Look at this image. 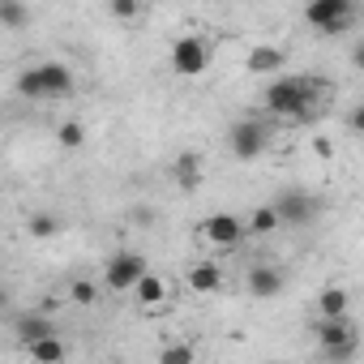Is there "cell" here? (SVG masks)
I'll use <instances>...</instances> for the list:
<instances>
[{"mask_svg": "<svg viewBox=\"0 0 364 364\" xmlns=\"http://www.w3.org/2000/svg\"><path fill=\"white\" fill-rule=\"evenodd\" d=\"M206 65H210V43H206L202 35H180V39L171 43V73L198 77Z\"/></svg>", "mask_w": 364, "mask_h": 364, "instance_id": "8", "label": "cell"}, {"mask_svg": "<svg viewBox=\"0 0 364 364\" xmlns=\"http://www.w3.org/2000/svg\"><path fill=\"white\" fill-rule=\"evenodd\" d=\"M129 296L137 300V309H141V313H159V309L167 304V279H159V274H150V270H146V274L129 287Z\"/></svg>", "mask_w": 364, "mask_h": 364, "instance_id": "11", "label": "cell"}, {"mask_svg": "<svg viewBox=\"0 0 364 364\" xmlns=\"http://www.w3.org/2000/svg\"><path fill=\"white\" fill-rule=\"evenodd\" d=\"M274 215H279V228H309L317 215H321V202L304 189H287L279 193V202H270Z\"/></svg>", "mask_w": 364, "mask_h": 364, "instance_id": "6", "label": "cell"}, {"mask_svg": "<svg viewBox=\"0 0 364 364\" xmlns=\"http://www.w3.org/2000/svg\"><path fill=\"white\" fill-rule=\"evenodd\" d=\"M304 22L317 35H347L355 26V0H309Z\"/></svg>", "mask_w": 364, "mask_h": 364, "instance_id": "4", "label": "cell"}, {"mask_svg": "<svg viewBox=\"0 0 364 364\" xmlns=\"http://www.w3.org/2000/svg\"><path fill=\"white\" fill-rule=\"evenodd\" d=\"M5 309H9V291H5V287H0V313H5Z\"/></svg>", "mask_w": 364, "mask_h": 364, "instance_id": "27", "label": "cell"}, {"mask_svg": "<svg viewBox=\"0 0 364 364\" xmlns=\"http://www.w3.org/2000/svg\"><path fill=\"white\" fill-rule=\"evenodd\" d=\"M228 146H232V154H236V159H257V154L270 146V124H266V120H257V116H245V120H236V124H232Z\"/></svg>", "mask_w": 364, "mask_h": 364, "instance_id": "7", "label": "cell"}, {"mask_svg": "<svg viewBox=\"0 0 364 364\" xmlns=\"http://www.w3.org/2000/svg\"><path fill=\"white\" fill-rule=\"evenodd\" d=\"M73 86H77L73 69L60 65V60H48V65H35V69L18 73V95L22 99H69Z\"/></svg>", "mask_w": 364, "mask_h": 364, "instance_id": "2", "label": "cell"}, {"mask_svg": "<svg viewBox=\"0 0 364 364\" xmlns=\"http://www.w3.org/2000/svg\"><path fill=\"white\" fill-rule=\"evenodd\" d=\"M347 129H351V133H360V129H364V112H360V107L347 116Z\"/></svg>", "mask_w": 364, "mask_h": 364, "instance_id": "26", "label": "cell"}, {"mask_svg": "<svg viewBox=\"0 0 364 364\" xmlns=\"http://www.w3.org/2000/svg\"><path fill=\"white\" fill-rule=\"evenodd\" d=\"M133 223H137V228H150V223H154V210H150V206H133Z\"/></svg>", "mask_w": 364, "mask_h": 364, "instance_id": "25", "label": "cell"}, {"mask_svg": "<svg viewBox=\"0 0 364 364\" xmlns=\"http://www.w3.org/2000/svg\"><path fill=\"white\" fill-rule=\"evenodd\" d=\"M43 334H56V321H52V313H43V309L22 313V317H18V326H14L18 347H22V343H35V338H43Z\"/></svg>", "mask_w": 364, "mask_h": 364, "instance_id": "13", "label": "cell"}, {"mask_svg": "<svg viewBox=\"0 0 364 364\" xmlns=\"http://www.w3.org/2000/svg\"><path fill=\"white\" fill-rule=\"evenodd\" d=\"M326 107V82L309 73H283L266 86V112L291 124H313Z\"/></svg>", "mask_w": 364, "mask_h": 364, "instance_id": "1", "label": "cell"}, {"mask_svg": "<svg viewBox=\"0 0 364 364\" xmlns=\"http://www.w3.org/2000/svg\"><path fill=\"white\" fill-rule=\"evenodd\" d=\"M283 65H287V52L274 48V43H257V48L245 56V69H249V73H279Z\"/></svg>", "mask_w": 364, "mask_h": 364, "instance_id": "14", "label": "cell"}, {"mask_svg": "<svg viewBox=\"0 0 364 364\" xmlns=\"http://www.w3.org/2000/svg\"><path fill=\"white\" fill-rule=\"evenodd\" d=\"M107 14L116 22H137L141 18V0H107Z\"/></svg>", "mask_w": 364, "mask_h": 364, "instance_id": "24", "label": "cell"}, {"mask_svg": "<svg viewBox=\"0 0 364 364\" xmlns=\"http://www.w3.org/2000/svg\"><path fill=\"white\" fill-rule=\"evenodd\" d=\"M56 141H60L65 150H82V146H86V124H82V120H60V124H56Z\"/></svg>", "mask_w": 364, "mask_h": 364, "instance_id": "21", "label": "cell"}, {"mask_svg": "<svg viewBox=\"0 0 364 364\" xmlns=\"http://www.w3.org/2000/svg\"><path fill=\"white\" fill-rule=\"evenodd\" d=\"M171 180L185 193H193L198 185H202V154L198 150H180L176 159H171Z\"/></svg>", "mask_w": 364, "mask_h": 364, "instance_id": "12", "label": "cell"}, {"mask_svg": "<svg viewBox=\"0 0 364 364\" xmlns=\"http://www.w3.org/2000/svg\"><path fill=\"white\" fill-rule=\"evenodd\" d=\"M313 334H317V347H321V355L330 364H347L360 351V334H355L351 317H317Z\"/></svg>", "mask_w": 364, "mask_h": 364, "instance_id": "3", "label": "cell"}, {"mask_svg": "<svg viewBox=\"0 0 364 364\" xmlns=\"http://www.w3.org/2000/svg\"><path fill=\"white\" fill-rule=\"evenodd\" d=\"M189 287H193V296H215L223 287V270L215 262H198V266H189Z\"/></svg>", "mask_w": 364, "mask_h": 364, "instance_id": "15", "label": "cell"}, {"mask_svg": "<svg viewBox=\"0 0 364 364\" xmlns=\"http://www.w3.org/2000/svg\"><path fill=\"white\" fill-rule=\"evenodd\" d=\"M26 232H31L35 240H52V236H60V219H56L52 210H35V215L26 219Z\"/></svg>", "mask_w": 364, "mask_h": 364, "instance_id": "20", "label": "cell"}, {"mask_svg": "<svg viewBox=\"0 0 364 364\" xmlns=\"http://www.w3.org/2000/svg\"><path fill=\"white\" fill-rule=\"evenodd\" d=\"M198 236H202L210 249H236V245L245 240V219H236V215H228V210L206 215V219L198 223Z\"/></svg>", "mask_w": 364, "mask_h": 364, "instance_id": "9", "label": "cell"}, {"mask_svg": "<svg viewBox=\"0 0 364 364\" xmlns=\"http://www.w3.org/2000/svg\"><path fill=\"white\" fill-rule=\"evenodd\" d=\"M0 26H5V31H26L31 26L26 0H0Z\"/></svg>", "mask_w": 364, "mask_h": 364, "instance_id": "17", "label": "cell"}, {"mask_svg": "<svg viewBox=\"0 0 364 364\" xmlns=\"http://www.w3.org/2000/svg\"><path fill=\"white\" fill-rule=\"evenodd\" d=\"M347 304H351V296H347L343 287H326V291L317 296V313H321V317H347Z\"/></svg>", "mask_w": 364, "mask_h": 364, "instance_id": "19", "label": "cell"}, {"mask_svg": "<svg viewBox=\"0 0 364 364\" xmlns=\"http://www.w3.org/2000/svg\"><path fill=\"white\" fill-rule=\"evenodd\" d=\"M69 304H77V309L99 304V283H95V279H73V283H69Z\"/></svg>", "mask_w": 364, "mask_h": 364, "instance_id": "22", "label": "cell"}, {"mask_svg": "<svg viewBox=\"0 0 364 364\" xmlns=\"http://www.w3.org/2000/svg\"><path fill=\"white\" fill-rule=\"evenodd\" d=\"M245 287H249V296H257V300H274V296L287 287V274H283L279 266L262 262V266H253V270L245 274Z\"/></svg>", "mask_w": 364, "mask_h": 364, "instance_id": "10", "label": "cell"}, {"mask_svg": "<svg viewBox=\"0 0 364 364\" xmlns=\"http://www.w3.org/2000/svg\"><path fill=\"white\" fill-rule=\"evenodd\" d=\"M146 270H150V266H146V257H141V253L120 249V253H112V257H107V266H103V287H107V291H116V296H129V287H133Z\"/></svg>", "mask_w": 364, "mask_h": 364, "instance_id": "5", "label": "cell"}, {"mask_svg": "<svg viewBox=\"0 0 364 364\" xmlns=\"http://www.w3.org/2000/svg\"><path fill=\"white\" fill-rule=\"evenodd\" d=\"M22 355L43 360V364H56V360H65V355H69V347H65L56 334H43V338H35V343H22Z\"/></svg>", "mask_w": 364, "mask_h": 364, "instance_id": "16", "label": "cell"}, {"mask_svg": "<svg viewBox=\"0 0 364 364\" xmlns=\"http://www.w3.org/2000/svg\"><path fill=\"white\" fill-rule=\"evenodd\" d=\"M198 347L193 343H171V347H159V364H193Z\"/></svg>", "mask_w": 364, "mask_h": 364, "instance_id": "23", "label": "cell"}, {"mask_svg": "<svg viewBox=\"0 0 364 364\" xmlns=\"http://www.w3.org/2000/svg\"><path fill=\"white\" fill-rule=\"evenodd\" d=\"M279 232V215L274 206H257L249 219H245V236H274Z\"/></svg>", "mask_w": 364, "mask_h": 364, "instance_id": "18", "label": "cell"}]
</instances>
